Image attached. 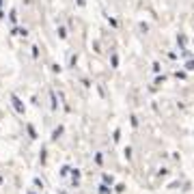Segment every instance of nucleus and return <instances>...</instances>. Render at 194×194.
I'll return each instance as SVG.
<instances>
[{"mask_svg":"<svg viewBox=\"0 0 194 194\" xmlns=\"http://www.w3.org/2000/svg\"><path fill=\"white\" fill-rule=\"evenodd\" d=\"M13 106H15V110H17V112H22V110H24V106H22V102L17 99V97H13Z\"/></svg>","mask_w":194,"mask_h":194,"instance_id":"f257e3e1","label":"nucleus"},{"mask_svg":"<svg viewBox=\"0 0 194 194\" xmlns=\"http://www.w3.org/2000/svg\"><path fill=\"white\" fill-rule=\"evenodd\" d=\"M58 37H61V39H65V37H67V30H65L63 26H58Z\"/></svg>","mask_w":194,"mask_h":194,"instance_id":"f03ea898","label":"nucleus"},{"mask_svg":"<svg viewBox=\"0 0 194 194\" xmlns=\"http://www.w3.org/2000/svg\"><path fill=\"white\" fill-rule=\"evenodd\" d=\"M177 43H179V47H183V43H185V37H179V39H177Z\"/></svg>","mask_w":194,"mask_h":194,"instance_id":"7ed1b4c3","label":"nucleus"},{"mask_svg":"<svg viewBox=\"0 0 194 194\" xmlns=\"http://www.w3.org/2000/svg\"><path fill=\"white\" fill-rule=\"evenodd\" d=\"M188 69H194V61H188V65H185Z\"/></svg>","mask_w":194,"mask_h":194,"instance_id":"20e7f679","label":"nucleus"},{"mask_svg":"<svg viewBox=\"0 0 194 194\" xmlns=\"http://www.w3.org/2000/svg\"><path fill=\"white\" fill-rule=\"evenodd\" d=\"M78 5H80V7H84V0H78Z\"/></svg>","mask_w":194,"mask_h":194,"instance_id":"39448f33","label":"nucleus"},{"mask_svg":"<svg viewBox=\"0 0 194 194\" xmlns=\"http://www.w3.org/2000/svg\"><path fill=\"white\" fill-rule=\"evenodd\" d=\"M0 5H2V0H0Z\"/></svg>","mask_w":194,"mask_h":194,"instance_id":"423d86ee","label":"nucleus"}]
</instances>
